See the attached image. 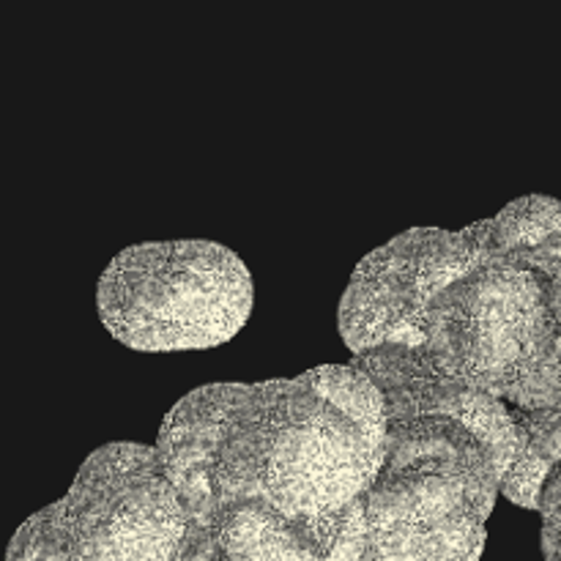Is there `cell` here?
Listing matches in <instances>:
<instances>
[{
	"label": "cell",
	"instance_id": "cell-1",
	"mask_svg": "<svg viewBox=\"0 0 561 561\" xmlns=\"http://www.w3.org/2000/svg\"><path fill=\"white\" fill-rule=\"evenodd\" d=\"M383 442L376 383L354 365H329L294 381L195 389L164 416L157 453L181 507L257 499L310 526L329 551L381 469Z\"/></svg>",
	"mask_w": 561,
	"mask_h": 561
},
{
	"label": "cell",
	"instance_id": "cell-2",
	"mask_svg": "<svg viewBox=\"0 0 561 561\" xmlns=\"http://www.w3.org/2000/svg\"><path fill=\"white\" fill-rule=\"evenodd\" d=\"M463 233L474 255L427 305L422 351L507 405L561 403V203L520 197Z\"/></svg>",
	"mask_w": 561,
	"mask_h": 561
},
{
	"label": "cell",
	"instance_id": "cell-3",
	"mask_svg": "<svg viewBox=\"0 0 561 561\" xmlns=\"http://www.w3.org/2000/svg\"><path fill=\"white\" fill-rule=\"evenodd\" d=\"M502 477L458 420L387 422L381 469L340 518L329 561H480Z\"/></svg>",
	"mask_w": 561,
	"mask_h": 561
},
{
	"label": "cell",
	"instance_id": "cell-4",
	"mask_svg": "<svg viewBox=\"0 0 561 561\" xmlns=\"http://www.w3.org/2000/svg\"><path fill=\"white\" fill-rule=\"evenodd\" d=\"M252 274L217 241H153L126 247L104 268L96 307L121 345L146 354L206 351L247 327Z\"/></svg>",
	"mask_w": 561,
	"mask_h": 561
},
{
	"label": "cell",
	"instance_id": "cell-5",
	"mask_svg": "<svg viewBox=\"0 0 561 561\" xmlns=\"http://www.w3.org/2000/svg\"><path fill=\"white\" fill-rule=\"evenodd\" d=\"M186 529L157 447L107 444L60 502L31 515L5 561H170Z\"/></svg>",
	"mask_w": 561,
	"mask_h": 561
},
{
	"label": "cell",
	"instance_id": "cell-6",
	"mask_svg": "<svg viewBox=\"0 0 561 561\" xmlns=\"http://www.w3.org/2000/svg\"><path fill=\"white\" fill-rule=\"evenodd\" d=\"M469 236L414 228L362 257L340 301V337L354 354L381 345H425L433 296L471 263Z\"/></svg>",
	"mask_w": 561,
	"mask_h": 561
},
{
	"label": "cell",
	"instance_id": "cell-7",
	"mask_svg": "<svg viewBox=\"0 0 561 561\" xmlns=\"http://www.w3.org/2000/svg\"><path fill=\"white\" fill-rule=\"evenodd\" d=\"M351 365L365 373L383 394L387 422L416 416H449L469 427L502 460L504 474L518 453L513 411L496 394L438 370L427 354L405 345H381L362 351Z\"/></svg>",
	"mask_w": 561,
	"mask_h": 561
},
{
	"label": "cell",
	"instance_id": "cell-8",
	"mask_svg": "<svg viewBox=\"0 0 561 561\" xmlns=\"http://www.w3.org/2000/svg\"><path fill=\"white\" fill-rule=\"evenodd\" d=\"M186 529L170 561H329L321 537L257 499L184 507Z\"/></svg>",
	"mask_w": 561,
	"mask_h": 561
},
{
	"label": "cell",
	"instance_id": "cell-9",
	"mask_svg": "<svg viewBox=\"0 0 561 561\" xmlns=\"http://www.w3.org/2000/svg\"><path fill=\"white\" fill-rule=\"evenodd\" d=\"M518 431V453L502 477L499 493L524 510H537V496L553 463L561 460V403L546 409L510 405Z\"/></svg>",
	"mask_w": 561,
	"mask_h": 561
},
{
	"label": "cell",
	"instance_id": "cell-10",
	"mask_svg": "<svg viewBox=\"0 0 561 561\" xmlns=\"http://www.w3.org/2000/svg\"><path fill=\"white\" fill-rule=\"evenodd\" d=\"M542 557L561 561V510L542 513Z\"/></svg>",
	"mask_w": 561,
	"mask_h": 561
},
{
	"label": "cell",
	"instance_id": "cell-11",
	"mask_svg": "<svg viewBox=\"0 0 561 561\" xmlns=\"http://www.w3.org/2000/svg\"><path fill=\"white\" fill-rule=\"evenodd\" d=\"M559 312H561V274H559Z\"/></svg>",
	"mask_w": 561,
	"mask_h": 561
}]
</instances>
